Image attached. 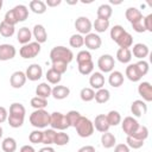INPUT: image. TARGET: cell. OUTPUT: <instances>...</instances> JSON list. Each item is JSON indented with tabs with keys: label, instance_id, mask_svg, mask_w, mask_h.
Wrapping results in <instances>:
<instances>
[{
	"label": "cell",
	"instance_id": "f907efd6",
	"mask_svg": "<svg viewBox=\"0 0 152 152\" xmlns=\"http://www.w3.org/2000/svg\"><path fill=\"white\" fill-rule=\"evenodd\" d=\"M76 61H77V64H81V63L89 62V61H93V59H91V55H90L89 51L82 50V51H80V52L76 55Z\"/></svg>",
	"mask_w": 152,
	"mask_h": 152
},
{
	"label": "cell",
	"instance_id": "f35d334b",
	"mask_svg": "<svg viewBox=\"0 0 152 152\" xmlns=\"http://www.w3.org/2000/svg\"><path fill=\"white\" fill-rule=\"evenodd\" d=\"M126 145L129 147V148H133V150H138L140 147L144 146V140L141 139H138V138H134L132 135H127V139H126Z\"/></svg>",
	"mask_w": 152,
	"mask_h": 152
},
{
	"label": "cell",
	"instance_id": "8fae6325",
	"mask_svg": "<svg viewBox=\"0 0 152 152\" xmlns=\"http://www.w3.org/2000/svg\"><path fill=\"white\" fill-rule=\"evenodd\" d=\"M101 44H102V40H101L99 34L91 33V32L86 34V37H84V45L89 50H97V49H100Z\"/></svg>",
	"mask_w": 152,
	"mask_h": 152
},
{
	"label": "cell",
	"instance_id": "ab89813d",
	"mask_svg": "<svg viewBox=\"0 0 152 152\" xmlns=\"http://www.w3.org/2000/svg\"><path fill=\"white\" fill-rule=\"evenodd\" d=\"M55 135H56V131L55 129H52V128L45 129L43 132V141H42V144H45L48 146L51 145V144H53Z\"/></svg>",
	"mask_w": 152,
	"mask_h": 152
},
{
	"label": "cell",
	"instance_id": "7dc6e473",
	"mask_svg": "<svg viewBox=\"0 0 152 152\" xmlns=\"http://www.w3.org/2000/svg\"><path fill=\"white\" fill-rule=\"evenodd\" d=\"M134 64H135V68H137V70H138V72L140 74L141 77L145 76V75L148 72V70H150L148 63H147L146 61H144V59H141V61H139V62H137V63H134Z\"/></svg>",
	"mask_w": 152,
	"mask_h": 152
},
{
	"label": "cell",
	"instance_id": "680465c9",
	"mask_svg": "<svg viewBox=\"0 0 152 152\" xmlns=\"http://www.w3.org/2000/svg\"><path fill=\"white\" fill-rule=\"evenodd\" d=\"M77 152H95V147L91 145H86V146L80 147Z\"/></svg>",
	"mask_w": 152,
	"mask_h": 152
},
{
	"label": "cell",
	"instance_id": "6125c7cd",
	"mask_svg": "<svg viewBox=\"0 0 152 152\" xmlns=\"http://www.w3.org/2000/svg\"><path fill=\"white\" fill-rule=\"evenodd\" d=\"M39 152H55V150L52 147H50V146H45V147L40 148Z\"/></svg>",
	"mask_w": 152,
	"mask_h": 152
},
{
	"label": "cell",
	"instance_id": "9f6ffc18",
	"mask_svg": "<svg viewBox=\"0 0 152 152\" xmlns=\"http://www.w3.org/2000/svg\"><path fill=\"white\" fill-rule=\"evenodd\" d=\"M7 118H8V112H7V109H6L5 107L0 106V124L5 122V121L7 120Z\"/></svg>",
	"mask_w": 152,
	"mask_h": 152
},
{
	"label": "cell",
	"instance_id": "681fc988",
	"mask_svg": "<svg viewBox=\"0 0 152 152\" xmlns=\"http://www.w3.org/2000/svg\"><path fill=\"white\" fill-rule=\"evenodd\" d=\"M125 31H126V30H125L121 25H114V26L110 28V38H112V40H113V42H116L118 38H119Z\"/></svg>",
	"mask_w": 152,
	"mask_h": 152
},
{
	"label": "cell",
	"instance_id": "277c9868",
	"mask_svg": "<svg viewBox=\"0 0 152 152\" xmlns=\"http://www.w3.org/2000/svg\"><path fill=\"white\" fill-rule=\"evenodd\" d=\"M75 128H76L77 134L81 138H88V137L93 135V133H94V125L86 116H81L80 118V120L75 125Z\"/></svg>",
	"mask_w": 152,
	"mask_h": 152
},
{
	"label": "cell",
	"instance_id": "f546056e",
	"mask_svg": "<svg viewBox=\"0 0 152 152\" xmlns=\"http://www.w3.org/2000/svg\"><path fill=\"white\" fill-rule=\"evenodd\" d=\"M116 59H118L120 63H122V64L129 63L131 59H132L131 50H129V49H122V48H120V49L116 51Z\"/></svg>",
	"mask_w": 152,
	"mask_h": 152
},
{
	"label": "cell",
	"instance_id": "ba28073f",
	"mask_svg": "<svg viewBox=\"0 0 152 152\" xmlns=\"http://www.w3.org/2000/svg\"><path fill=\"white\" fill-rule=\"evenodd\" d=\"M75 28L78 31V34H88L93 28V24L88 17H78L75 20Z\"/></svg>",
	"mask_w": 152,
	"mask_h": 152
},
{
	"label": "cell",
	"instance_id": "d4e9b609",
	"mask_svg": "<svg viewBox=\"0 0 152 152\" xmlns=\"http://www.w3.org/2000/svg\"><path fill=\"white\" fill-rule=\"evenodd\" d=\"M12 10L14 12V15H15L18 23L25 21L27 19V17H28V10H27V7L25 5H17Z\"/></svg>",
	"mask_w": 152,
	"mask_h": 152
},
{
	"label": "cell",
	"instance_id": "6da1fadb",
	"mask_svg": "<svg viewBox=\"0 0 152 152\" xmlns=\"http://www.w3.org/2000/svg\"><path fill=\"white\" fill-rule=\"evenodd\" d=\"M25 107L19 103V102H14L10 106V114L7 118V121L10 124L11 127L13 128H19L23 126L24 124V119H25Z\"/></svg>",
	"mask_w": 152,
	"mask_h": 152
},
{
	"label": "cell",
	"instance_id": "60d3db41",
	"mask_svg": "<svg viewBox=\"0 0 152 152\" xmlns=\"http://www.w3.org/2000/svg\"><path fill=\"white\" fill-rule=\"evenodd\" d=\"M69 44L71 48H81L84 45V37L82 34H78V33H75L70 37L69 39Z\"/></svg>",
	"mask_w": 152,
	"mask_h": 152
},
{
	"label": "cell",
	"instance_id": "d6a6232c",
	"mask_svg": "<svg viewBox=\"0 0 152 152\" xmlns=\"http://www.w3.org/2000/svg\"><path fill=\"white\" fill-rule=\"evenodd\" d=\"M94 99H95V101H96L97 103H106V102H108L109 99H110V93H109L108 89L101 88V89H99V90L95 93Z\"/></svg>",
	"mask_w": 152,
	"mask_h": 152
},
{
	"label": "cell",
	"instance_id": "e7e4bbea",
	"mask_svg": "<svg viewBox=\"0 0 152 152\" xmlns=\"http://www.w3.org/2000/svg\"><path fill=\"white\" fill-rule=\"evenodd\" d=\"M2 4H4V2H2V0H0V10L2 8Z\"/></svg>",
	"mask_w": 152,
	"mask_h": 152
},
{
	"label": "cell",
	"instance_id": "f1b7e54d",
	"mask_svg": "<svg viewBox=\"0 0 152 152\" xmlns=\"http://www.w3.org/2000/svg\"><path fill=\"white\" fill-rule=\"evenodd\" d=\"M30 10L36 14H43L46 12V5L42 0H32L30 1Z\"/></svg>",
	"mask_w": 152,
	"mask_h": 152
},
{
	"label": "cell",
	"instance_id": "9c48e42d",
	"mask_svg": "<svg viewBox=\"0 0 152 152\" xmlns=\"http://www.w3.org/2000/svg\"><path fill=\"white\" fill-rule=\"evenodd\" d=\"M121 127L126 135H132L139 127V122L133 116H126L121 122Z\"/></svg>",
	"mask_w": 152,
	"mask_h": 152
},
{
	"label": "cell",
	"instance_id": "4316f807",
	"mask_svg": "<svg viewBox=\"0 0 152 152\" xmlns=\"http://www.w3.org/2000/svg\"><path fill=\"white\" fill-rule=\"evenodd\" d=\"M101 144L104 148H112L116 144V138L110 132H104L101 135Z\"/></svg>",
	"mask_w": 152,
	"mask_h": 152
},
{
	"label": "cell",
	"instance_id": "30bf717a",
	"mask_svg": "<svg viewBox=\"0 0 152 152\" xmlns=\"http://www.w3.org/2000/svg\"><path fill=\"white\" fill-rule=\"evenodd\" d=\"M25 75H26V78H28L30 81L34 82V81L40 80V77L43 76V69H42V66L39 64L33 63V64L27 66Z\"/></svg>",
	"mask_w": 152,
	"mask_h": 152
},
{
	"label": "cell",
	"instance_id": "9a60e30c",
	"mask_svg": "<svg viewBox=\"0 0 152 152\" xmlns=\"http://www.w3.org/2000/svg\"><path fill=\"white\" fill-rule=\"evenodd\" d=\"M93 125H94V128L96 129V131H99V132H101V133H104V132H108V129H109V124H108V121H107V116L104 115V114H99V115H96L95 116V120H94V122H93Z\"/></svg>",
	"mask_w": 152,
	"mask_h": 152
},
{
	"label": "cell",
	"instance_id": "5bb4252c",
	"mask_svg": "<svg viewBox=\"0 0 152 152\" xmlns=\"http://www.w3.org/2000/svg\"><path fill=\"white\" fill-rule=\"evenodd\" d=\"M138 93L142 97L144 101L146 102L152 101V86L150 82H141L138 86Z\"/></svg>",
	"mask_w": 152,
	"mask_h": 152
},
{
	"label": "cell",
	"instance_id": "be15d7a7",
	"mask_svg": "<svg viewBox=\"0 0 152 152\" xmlns=\"http://www.w3.org/2000/svg\"><path fill=\"white\" fill-rule=\"evenodd\" d=\"M1 137H2V127L0 126V139H1Z\"/></svg>",
	"mask_w": 152,
	"mask_h": 152
},
{
	"label": "cell",
	"instance_id": "c3c4849f",
	"mask_svg": "<svg viewBox=\"0 0 152 152\" xmlns=\"http://www.w3.org/2000/svg\"><path fill=\"white\" fill-rule=\"evenodd\" d=\"M28 140L32 144H40L43 141V132L39 129H34L28 135Z\"/></svg>",
	"mask_w": 152,
	"mask_h": 152
},
{
	"label": "cell",
	"instance_id": "5b68a950",
	"mask_svg": "<svg viewBox=\"0 0 152 152\" xmlns=\"http://www.w3.org/2000/svg\"><path fill=\"white\" fill-rule=\"evenodd\" d=\"M50 126L52 129H58V131H64L68 127H70L65 114L59 112H53L50 114Z\"/></svg>",
	"mask_w": 152,
	"mask_h": 152
},
{
	"label": "cell",
	"instance_id": "74e56055",
	"mask_svg": "<svg viewBox=\"0 0 152 152\" xmlns=\"http://www.w3.org/2000/svg\"><path fill=\"white\" fill-rule=\"evenodd\" d=\"M69 140H70L69 135L66 133H64L63 131H61V132H56L53 144H56L57 146H64L69 142Z\"/></svg>",
	"mask_w": 152,
	"mask_h": 152
},
{
	"label": "cell",
	"instance_id": "8992f818",
	"mask_svg": "<svg viewBox=\"0 0 152 152\" xmlns=\"http://www.w3.org/2000/svg\"><path fill=\"white\" fill-rule=\"evenodd\" d=\"M39 52H40V44H38L37 42H30V43L23 45L19 50V55L24 59L34 58L39 55Z\"/></svg>",
	"mask_w": 152,
	"mask_h": 152
},
{
	"label": "cell",
	"instance_id": "11a10c76",
	"mask_svg": "<svg viewBox=\"0 0 152 152\" xmlns=\"http://www.w3.org/2000/svg\"><path fill=\"white\" fill-rule=\"evenodd\" d=\"M142 23H144L145 30L148 31V32H152V14H148V15L144 17Z\"/></svg>",
	"mask_w": 152,
	"mask_h": 152
},
{
	"label": "cell",
	"instance_id": "bcb514c9",
	"mask_svg": "<svg viewBox=\"0 0 152 152\" xmlns=\"http://www.w3.org/2000/svg\"><path fill=\"white\" fill-rule=\"evenodd\" d=\"M132 137L138 138V139H141V140L145 141V140L147 139V137H148V129H147V127L144 126V125H139V127H138L137 131L132 134Z\"/></svg>",
	"mask_w": 152,
	"mask_h": 152
},
{
	"label": "cell",
	"instance_id": "4dcf8cb0",
	"mask_svg": "<svg viewBox=\"0 0 152 152\" xmlns=\"http://www.w3.org/2000/svg\"><path fill=\"white\" fill-rule=\"evenodd\" d=\"M126 76H127V78H128L129 81H132V82H138V81L141 80V76H140V74L138 72V70H137L134 63L126 66Z\"/></svg>",
	"mask_w": 152,
	"mask_h": 152
},
{
	"label": "cell",
	"instance_id": "8d00e7d4",
	"mask_svg": "<svg viewBox=\"0 0 152 152\" xmlns=\"http://www.w3.org/2000/svg\"><path fill=\"white\" fill-rule=\"evenodd\" d=\"M45 77H46L48 82H49V83H51V84H57V83H59V82H61V80H62V75H61V74H58L57 71H55V70H53V69H51V68L46 71Z\"/></svg>",
	"mask_w": 152,
	"mask_h": 152
},
{
	"label": "cell",
	"instance_id": "ac0fdd59",
	"mask_svg": "<svg viewBox=\"0 0 152 152\" xmlns=\"http://www.w3.org/2000/svg\"><path fill=\"white\" fill-rule=\"evenodd\" d=\"M89 84L91 87V89H101L104 86V76L102 75V72L95 71L91 72V76L89 78Z\"/></svg>",
	"mask_w": 152,
	"mask_h": 152
},
{
	"label": "cell",
	"instance_id": "e0dca14e",
	"mask_svg": "<svg viewBox=\"0 0 152 152\" xmlns=\"http://www.w3.org/2000/svg\"><path fill=\"white\" fill-rule=\"evenodd\" d=\"M131 53H133L134 57H137V58H139L141 61V59H144L145 57L148 56L150 50H148V46L146 44L138 43V44H134L133 45V49H132Z\"/></svg>",
	"mask_w": 152,
	"mask_h": 152
},
{
	"label": "cell",
	"instance_id": "d6986e66",
	"mask_svg": "<svg viewBox=\"0 0 152 152\" xmlns=\"http://www.w3.org/2000/svg\"><path fill=\"white\" fill-rule=\"evenodd\" d=\"M32 34H33V37H34V39H36V42H37L38 44L45 43L46 39H48L46 30H45V27H44L43 25H40V24L34 25L33 31H32Z\"/></svg>",
	"mask_w": 152,
	"mask_h": 152
},
{
	"label": "cell",
	"instance_id": "2e32d148",
	"mask_svg": "<svg viewBox=\"0 0 152 152\" xmlns=\"http://www.w3.org/2000/svg\"><path fill=\"white\" fill-rule=\"evenodd\" d=\"M131 112L134 116L139 118V116H142L144 114H146L147 112V104L145 103V101L142 100H135L132 102L131 104Z\"/></svg>",
	"mask_w": 152,
	"mask_h": 152
},
{
	"label": "cell",
	"instance_id": "484cf974",
	"mask_svg": "<svg viewBox=\"0 0 152 152\" xmlns=\"http://www.w3.org/2000/svg\"><path fill=\"white\" fill-rule=\"evenodd\" d=\"M96 14H97V18H100V19L109 20V18H110L112 14H113V10H112L110 5H108V4H102V5H100V6L97 7Z\"/></svg>",
	"mask_w": 152,
	"mask_h": 152
},
{
	"label": "cell",
	"instance_id": "7bdbcfd3",
	"mask_svg": "<svg viewBox=\"0 0 152 152\" xmlns=\"http://www.w3.org/2000/svg\"><path fill=\"white\" fill-rule=\"evenodd\" d=\"M93 70H94V63H93V61H89V62H84V63L78 64V71L82 75H90L93 72Z\"/></svg>",
	"mask_w": 152,
	"mask_h": 152
},
{
	"label": "cell",
	"instance_id": "db71d44e",
	"mask_svg": "<svg viewBox=\"0 0 152 152\" xmlns=\"http://www.w3.org/2000/svg\"><path fill=\"white\" fill-rule=\"evenodd\" d=\"M142 19H144V18H142ZM142 19H141V20H138V21H135V23H133V24H131V25H132V28H133L135 32H138V33H142V32L146 31L145 27H144Z\"/></svg>",
	"mask_w": 152,
	"mask_h": 152
},
{
	"label": "cell",
	"instance_id": "e575fe53",
	"mask_svg": "<svg viewBox=\"0 0 152 152\" xmlns=\"http://www.w3.org/2000/svg\"><path fill=\"white\" fill-rule=\"evenodd\" d=\"M14 31H15L14 26L6 24L4 20L0 23V34H1L2 37H5V38H10V37H12V36L14 34Z\"/></svg>",
	"mask_w": 152,
	"mask_h": 152
},
{
	"label": "cell",
	"instance_id": "ee69618b",
	"mask_svg": "<svg viewBox=\"0 0 152 152\" xmlns=\"http://www.w3.org/2000/svg\"><path fill=\"white\" fill-rule=\"evenodd\" d=\"M31 106L34 109H44L48 106V100L39 96H34L31 99Z\"/></svg>",
	"mask_w": 152,
	"mask_h": 152
},
{
	"label": "cell",
	"instance_id": "44dd1931",
	"mask_svg": "<svg viewBox=\"0 0 152 152\" xmlns=\"http://www.w3.org/2000/svg\"><path fill=\"white\" fill-rule=\"evenodd\" d=\"M125 17H126V19L131 24H133V23H135L138 20H141L144 18L142 17V13L138 8H135V7H128L126 10V12H125Z\"/></svg>",
	"mask_w": 152,
	"mask_h": 152
},
{
	"label": "cell",
	"instance_id": "6f0895ef",
	"mask_svg": "<svg viewBox=\"0 0 152 152\" xmlns=\"http://www.w3.org/2000/svg\"><path fill=\"white\" fill-rule=\"evenodd\" d=\"M114 152H129V147L126 144H118L114 147Z\"/></svg>",
	"mask_w": 152,
	"mask_h": 152
},
{
	"label": "cell",
	"instance_id": "52a82bcc",
	"mask_svg": "<svg viewBox=\"0 0 152 152\" xmlns=\"http://www.w3.org/2000/svg\"><path fill=\"white\" fill-rule=\"evenodd\" d=\"M97 66L101 72H112L115 66V61L110 55H102L97 59Z\"/></svg>",
	"mask_w": 152,
	"mask_h": 152
},
{
	"label": "cell",
	"instance_id": "ffe728a7",
	"mask_svg": "<svg viewBox=\"0 0 152 152\" xmlns=\"http://www.w3.org/2000/svg\"><path fill=\"white\" fill-rule=\"evenodd\" d=\"M70 94V89L65 86H56L52 88L51 90V95L56 99V100H63L66 99Z\"/></svg>",
	"mask_w": 152,
	"mask_h": 152
},
{
	"label": "cell",
	"instance_id": "94428289",
	"mask_svg": "<svg viewBox=\"0 0 152 152\" xmlns=\"http://www.w3.org/2000/svg\"><path fill=\"white\" fill-rule=\"evenodd\" d=\"M19 152H36V150L31 145H24V146L20 147V151Z\"/></svg>",
	"mask_w": 152,
	"mask_h": 152
},
{
	"label": "cell",
	"instance_id": "1f68e13d",
	"mask_svg": "<svg viewBox=\"0 0 152 152\" xmlns=\"http://www.w3.org/2000/svg\"><path fill=\"white\" fill-rule=\"evenodd\" d=\"M1 148L4 152H14L17 150V141L12 137H7L1 142Z\"/></svg>",
	"mask_w": 152,
	"mask_h": 152
},
{
	"label": "cell",
	"instance_id": "603a6c76",
	"mask_svg": "<svg viewBox=\"0 0 152 152\" xmlns=\"http://www.w3.org/2000/svg\"><path fill=\"white\" fill-rule=\"evenodd\" d=\"M108 82L113 88H118L120 86H122L124 83V75L122 72L114 70L112 72H109V77H108Z\"/></svg>",
	"mask_w": 152,
	"mask_h": 152
},
{
	"label": "cell",
	"instance_id": "7c38bea8",
	"mask_svg": "<svg viewBox=\"0 0 152 152\" xmlns=\"http://www.w3.org/2000/svg\"><path fill=\"white\" fill-rule=\"evenodd\" d=\"M26 80L27 78H26L25 72H23V71H14L11 75V77H10V84H11L12 88L19 89V88H21L25 84Z\"/></svg>",
	"mask_w": 152,
	"mask_h": 152
},
{
	"label": "cell",
	"instance_id": "cb8c5ba5",
	"mask_svg": "<svg viewBox=\"0 0 152 152\" xmlns=\"http://www.w3.org/2000/svg\"><path fill=\"white\" fill-rule=\"evenodd\" d=\"M31 38H32V32L30 31L28 27L24 26V27L19 28V31H18V33H17V39H18V42H19L20 44L25 45V44L30 43Z\"/></svg>",
	"mask_w": 152,
	"mask_h": 152
},
{
	"label": "cell",
	"instance_id": "91938a15",
	"mask_svg": "<svg viewBox=\"0 0 152 152\" xmlns=\"http://www.w3.org/2000/svg\"><path fill=\"white\" fill-rule=\"evenodd\" d=\"M61 0H48L46 2H45V5L46 6H49V7H56V6H58V5H61Z\"/></svg>",
	"mask_w": 152,
	"mask_h": 152
},
{
	"label": "cell",
	"instance_id": "3957f363",
	"mask_svg": "<svg viewBox=\"0 0 152 152\" xmlns=\"http://www.w3.org/2000/svg\"><path fill=\"white\" fill-rule=\"evenodd\" d=\"M30 124L36 128H46L50 125V114L45 109H36L30 115Z\"/></svg>",
	"mask_w": 152,
	"mask_h": 152
},
{
	"label": "cell",
	"instance_id": "b9f144b4",
	"mask_svg": "<svg viewBox=\"0 0 152 152\" xmlns=\"http://www.w3.org/2000/svg\"><path fill=\"white\" fill-rule=\"evenodd\" d=\"M94 96H95V91L91 88H82L80 91V97L84 102H89L94 100Z\"/></svg>",
	"mask_w": 152,
	"mask_h": 152
},
{
	"label": "cell",
	"instance_id": "d590c367",
	"mask_svg": "<svg viewBox=\"0 0 152 152\" xmlns=\"http://www.w3.org/2000/svg\"><path fill=\"white\" fill-rule=\"evenodd\" d=\"M107 116V121L109 124V126H118L121 122V115L118 110H110L108 112Z\"/></svg>",
	"mask_w": 152,
	"mask_h": 152
},
{
	"label": "cell",
	"instance_id": "836d02e7",
	"mask_svg": "<svg viewBox=\"0 0 152 152\" xmlns=\"http://www.w3.org/2000/svg\"><path fill=\"white\" fill-rule=\"evenodd\" d=\"M93 27L95 28L96 32L99 33H102V32H106L109 27V20H106V19H100V18H96L94 24H93Z\"/></svg>",
	"mask_w": 152,
	"mask_h": 152
},
{
	"label": "cell",
	"instance_id": "816d5d0a",
	"mask_svg": "<svg viewBox=\"0 0 152 152\" xmlns=\"http://www.w3.org/2000/svg\"><path fill=\"white\" fill-rule=\"evenodd\" d=\"M4 21L6 24H8V25H12V26H14L15 24H18V20H17V18L14 15L13 10H10V11L6 12V14L4 17Z\"/></svg>",
	"mask_w": 152,
	"mask_h": 152
},
{
	"label": "cell",
	"instance_id": "f5cc1de1",
	"mask_svg": "<svg viewBox=\"0 0 152 152\" xmlns=\"http://www.w3.org/2000/svg\"><path fill=\"white\" fill-rule=\"evenodd\" d=\"M51 69H53V70L57 71L58 74L63 75V74L66 71V69H68V64H66V63H63V62H52Z\"/></svg>",
	"mask_w": 152,
	"mask_h": 152
},
{
	"label": "cell",
	"instance_id": "4fadbf2b",
	"mask_svg": "<svg viewBox=\"0 0 152 152\" xmlns=\"http://www.w3.org/2000/svg\"><path fill=\"white\" fill-rule=\"evenodd\" d=\"M17 50L11 44H1L0 45V61H10L14 58Z\"/></svg>",
	"mask_w": 152,
	"mask_h": 152
},
{
	"label": "cell",
	"instance_id": "f6af8a7d",
	"mask_svg": "<svg viewBox=\"0 0 152 152\" xmlns=\"http://www.w3.org/2000/svg\"><path fill=\"white\" fill-rule=\"evenodd\" d=\"M65 116H66V120H68L69 126L75 127V125L77 124V121L80 120V118H81L82 115H81L77 110H70V112H68V113L65 114Z\"/></svg>",
	"mask_w": 152,
	"mask_h": 152
},
{
	"label": "cell",
	"instance_id": "7402d4cb",
	"mask_svg": "<svg viewBox=\"0 0 152 152\" xmlns=\"http://www.w3.org/2000/svg\"><path fill=\"white\" fill-rule=\"evenodd\" d=\"M120 48H122V49H129L132 45H133V37H132V34L131 33H128L127 31H125L119 38H118V40L115 42Z\"/></svg>",
	"mask_w": 152,
	"mask_h": 152
},
{
	"label": "cell",
	"instance_id": "7a4b0ae2",
	"mask_svg": "<svg viewBox=\"0 0 152 152\" xmlns=\"http://www.w3.org/2000/svg\"><path fill=\"white\" fill-rule=\"evenodd\" d=\"M50 59H51V63L52 62H63V63L69 64L74 59V53L70 49L59 45V46H55L50 51Z\"/></svg>",
	"mask_w": 152,
	"mask_h": 152
},
{
	"label": "cell",
	"instance_id": "83f0119b",
	"mask_svg": "<svg viewBox=\"0 0 152 152\" xmlns=\"http://www.w3.org/2000/svg\"><path fill=\"white\" fill-rule=\"evenodd\" d=\"M51 90L52 88L49 86V83H39L36 88V95L39 96V97H43V99H48L49 96H51Z\"/></svg>",
	"mask_w": 152,
	"mask_h": 152
}]
</instances>
